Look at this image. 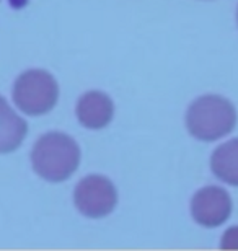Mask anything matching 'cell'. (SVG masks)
Masks as SVG:
<instances>
[{
  "instance_id": "obj_1",
  "label": "cell",
  "mask_w": 238,
  "mask_h": 251,
  "mask_svg": "<svg viewBox=\"0 0 238 251\" xmlns=\"http://www.w3.org/2000/svg\"><path fill=\"white\" fill-rule=\"evenodd\" d=\"M31 163L34 172L46 181H65L79 168L80 147L62 132H48L34 144Z\"/></svg>"
},
{
  "instance_id": "obj_2",
  "label": "cell",
  "mask_w": 238,
  "mask_h": 251,
  "mask_svg": "<svg viewBox=\"0 0 238 251\" xmlns=\"http://www.w3.org/2000/svg\"><path fill=\"white\" fill-rule=\"evenodd\" d=\"M235 124V106L229 100L217 95H206L197 98L186 113V127L192 137L204 142H212L224 137L232 132Z\"/></svg>"
},
{
  "instance_id": "obj_3",
  "label": "cell",
  "mask_w": 238,
  "mask_h": 251,
  "mask_svg": "<svg viewBox=\"0 0 238 251\" xmlns=\"http://www.w3.org/2000/svg\"><path fill=\"white\" fill-rule=\"evenodd\" d=\"M59 87L46 70L33 69L22 74L13 85V101L29 116H41L55 106Z\"/></svg>"
},
{
  "instance_id": "obj_4",
  "label": "cell",
  "mask_w": 238,
  "mask_h": 251,
  "mask_svg": "<svg viewBox=\"0 0 238 251\" xmlns=\"http://www.w3.org/2000/svg\"><path fill=\"white\" fill-rule=\"evenodd\" d=\"M74 201L83 215L90 219H100L113 212L118 202V193L108 178L92 175L77 184Z\"/></svg>"
},
{
  "instance_id": "obj_5",
  "label": "cell",
  "mask_w": 238,
  "mask_h": 251,
  "mask_svg": "<svg viewBox=\"0 0 238 251\" xmlns=\"http://www.w3.org/2000/svg\"><path fill=\"white\" fill-rule=\"evenodd\" d=\"M232 199L225 189L207 186L197 191L191 201V214L202 227H219L230 217Z\"/></svg>"
},
{
  "instance_id": "obj_6",
  "label": "cell",
  "mask_w": 238,
  "mask_h": 251,
  "mask_svg": "<svg viewBox=\"0 0 238 251\" xmlns=\"http://www.w3.org/2000/svg\"><path fill=\"white\" fill-rule=\"evenodd\" d=\"M114 106L103 92L85 93L77 103V118L88 129H103L113 119Z\"/></svg>"
},
{
  "instance_id": "obj_7",
  "label": "cell",
  "mask_w": 238,
  "mask_h": 251,
  "mask_svg": "<svg viewBox=\"0 0 238 251\" xmlns=\"http://www.w3.org/2000/svg\"><path fill=\"white\" fill-rule=\"evenodd\" d=\"M28 126L12 108L7 100L0 97V153L17 150L26 137Z\"/></svg>"
},
{
  "instance_id": "obj_8",
  "label": "cell",
  "mask_w": 238,
  "mask_h": 251,
  "mask_svg": "<svg viewBox=\"0 0 238 251\" xmlns=\"http://www.w3.org/2000/svg\"><path fill=\"white\" fill-rule=\"evenodd\" d=\"M211 168L215 176L227 184L238 186V139L222 144L212 153Z\"/></svg>"
},
{
  "instance_id": "obj_9",
  "label": "cell",
  "mask_w": 238,
  "mask_h": 251,
  "mask_svg": "<svg viewBox=\"0 0 238 251\" xmlns=\"http://www.w3.org/2000/svg\"><path fill=\"white\" fill-rule=\"evenodd\" d=\"M222 248H238V227H232L224 233Z\"/></svg>"
},
{
  "instance_id": "obj_10",
  "label": "cell",
  "mask_w": 238,
  "mask_h": 251,
  "mask_svg": "<svg viewBox=\"0 0 238 251\" xmlns=\"http://www.w3.org/2000/svg\"><path fill=\"white\" fill-rule=\"evenodd\" d=\"M237 22H238V10H237Z\"/></svg>"
}]
</instances>
